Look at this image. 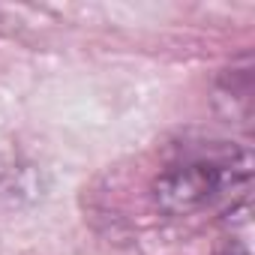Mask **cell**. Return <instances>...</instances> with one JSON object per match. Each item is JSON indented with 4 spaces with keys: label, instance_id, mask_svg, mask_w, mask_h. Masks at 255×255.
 <instances>
[{
    "label": "cell",
    "instance_id": "1",
    "mask_svg": "<svg viewBox=\"0 0 255 255\" xmlns=\"http://www.w3.org/2000/svg\"><path fill=\"white\" fill-rule=\"evenodd\" d=\"M249 186V153L246 150H201L189 153L171 165H165L150 195L156 207L168 216H195L222 201L234 192Z\"/></svg>",
    "mask_w": 255,
    "mask_h": 255
}]
</instances>
